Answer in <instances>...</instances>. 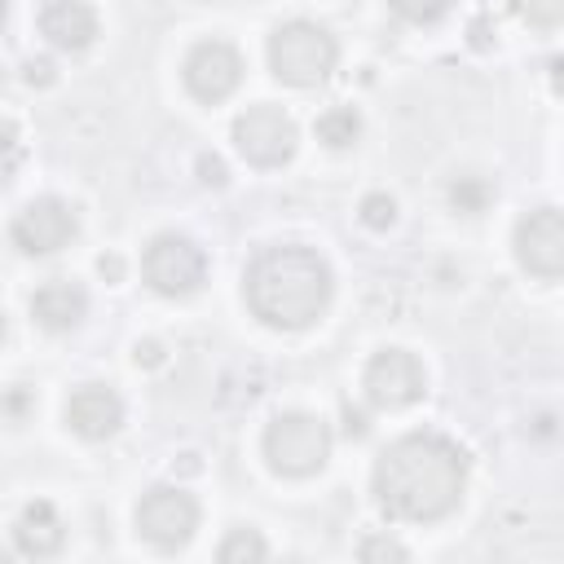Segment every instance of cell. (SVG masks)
I'll return each mask as SVG.
<instances>
[{
  "label": "cell",
  "instance_id": "obj_15",
  "mask_svg": "<svg viewBox=\"0 0 564 564\" xmlns=\"http://www.w3.org/2000/svg\"><path fill=\"white\" fill-rule=\"evenodd\" d=\"M62 538H66V524H62V516L53 511V502H31V507H22V516H18V524H13V542H18L22 555H53V551L62 546Z\"/></svg>",
  "mask_w": 564,
  "mask_h": 564
},
{
  "label": "cell",
  "instance_id": "obj_11",
  "mask_svg": "<svg viewBox=\"0 0 564 564\" xmlns=\"http://www.w3.org/2000/svg\"><path fill=\"white\" fill-rule=\"evenodd\" d=\"M516 260L533 273L555 282L564 273V216L560 207H538L516 225Z\"/></svg>",
  "mask_w": 564,
  "mask_h": 564
},
{
  "label": "cell",
  "instance_id": "obj_17",
  "mask_svg": "<svg viewBox=\"0 0 564 564\" xmlns=\"http://www.w3.org/2000/svg\"><path fill=\"white\" fill-rule=\"evenodd\" d=\"M220 564H247V560H264L269 555V546H264V538L256 533V529H234L225 542H220Z\"/></svg>",
  "mask_w": 564,
  "mask_h": 564
},
{
  "label": "cell",
  "instance_id": "obj_5",
  "mask_svg": "<svg viewBox=\"0 0 564 564\" xmlns=\"http://www.w3.org/2000/svg\"><path fill=\"white\" fill-rule=\"evenodd\" d=\"M141 273H145V282H150L159 295L181 300V295H194V291L203 286V278H207V256H203L185 234H159V238L145 247V256H141Z\"/></svg>",
  "mask_w": 564,
  "mask_h": 564
},
{
  "label": "cell",
  "instance_id": "obj_22",
  "mask_svg": "<svg viewBox=\"0 0 564 564\" xmlns=\"http://www.w3.org/2000/svg\"><path fill=\"white\" fill-rule=\"evenodd\" d=\"M361 560H405V546L392 538H366L361 542Z\"/></svg>",
  "mask_w": 564,
  "mask_h": 564
},
{
  "label": "cell",
  "instance_id": "obj_23",
  "mask_svg": "<svg viewBox=\"0 0 564 564\" xmlns=\"http://www.w3.org/2000/svg\"><path fill=\"white\" fill-rule=\"evenodd\" d=\"M366 427H370V423H366V414L348 405V410H344V432H348V436H366Z\"/></svg>",
  "mask_w": 564,
  "mask_h": 564
},
{
  "label": "cell",
  "instance_id": "obj_19",
  "mask_svg": "<svg viewBox=\"0 0 564 564\" xmlns=\"http://www.w3.org/2000/svg\"><path fill=\"white\" fill-rule=\"evenodd\" d=\"M449 198H454V207H458V212H467V216H471V212H480V207L489 203V185H485L480 176H463V181L449 189Z\"/></svg>",
  "mask_w": 564,
  "mask_h": 564
},
{
  "label": "cell",
  "instance_id": "obj_25",
  "mask_svg": "<svg viewBox=\"0 0 564 564\" xmlns=\"http://www.w3.org/2000/svg\"><path fill=\"white\" fill-rule=\"evenodd\" d=\"M26 79L31 84H48L53 79V66L48 62H26Z\"/></svg>",
  "mask_w": 564,
  "mask_h": 564
},
{
  "label": "cell",
  "instance_id": "obj_21",
  "mask_svg": "<svg viewBox=\"0 0 564 564\" xmlns=\"http://www.w3.org/2000/svg\"><path fill=\"white\" fill-rule=\"evenodd\" d=\"M361 220H366L370 229H388V225L397 220V203H392L388 194H366V198H361Z\"/></svg>",
  "mask_w": 564,
  "mask_h": 564
},
{
  "label": "cell",
  "instance_id": "obj_26",
  "mask_svg": "<svg viewBox=\"0 0 564 564\" xmlns=\"http://www.w3.org/2000/svg\"><path fill=\"white\" fill-rule=\"evenodd\" d=\"M9 176H13V150H4V145H0V189L9 185Z\"/></svg>",
  "mask_w": 564,
  "mask_h": 564
},
{
  "label": "cell",
  "instance_id": "obj_29",
  "mask_svg": "<svg viewBox=\"0 0 564 564\" xmlns=\"http://www.w3.org/2000/svg\"><path fill=\"white\" fill-rule=\"evenodd\" d=\"M4 9H9V4H4V0H0V22H4Z\"/></svg>",
  "mask_w": 564,
  "mask_h": 564
},
{
  "label": "cell",
  "instance_id": "obj_12",
  "mask_svg": "<svg viewBox=\"0 0 564 564\" xmlns=\"http://www.w3.org/2000/svg\"><path fill=\"white\" fill-rule=\"evenodd\" d=\"M66 423H70V432L84 436V441H106V436H115L119 423H123V401H119V392L106 388V383H84V388H75L70 401H66Z\"/></svg>",
  "mask_w": 564,
  "mask_h": 564
},
{
  "label": "cell",
  "instance_id": "obj_27",
  "mask_svg": "<svg viewBox=\"0 0 564 564\" xmlns=\"http://www.w3.org/2000/svg\"><path fill=\"white\" fill-rule=\"evenodd\" d=\"M0 145H4V150H13V145H18V128H13L9 119H0Z\"/></svg>",
  "mask_w": 564,
  "mask_h": 564
},
{
  "label": "cell",
  "instance_id": "obj_24",
  "mask_svg": "<svg viewBox=\"0 0 564 564\" xmlns=\"http://www.w3.org/2000/svg\"><path fill=\"white\" fill-rule=\"evenodd\" d=\"M198 172H203V181H212V185L225 181V163H220V159H198Z\"/></svg>",
  "mask_w": 564,
  "mask_h": 564
},
{
  "label": "cell",
  "instance_id": "obj_2",
  "mask_svg": "<svg viewBox=\"0 0 564 564\" xmlns=\"http://www.w3.org/2000/svg\"><path fill=\"white\" fill-rule=\"evenodd\" d=\"M242 291L251 313L273 326V330H304L313 326L326 304H330V264L313 251V247H264L247 273H242Z\"/></svg>",
  "mask_w": 564,
  "mask_h": 564
},
{
  "label": "cell",
  "instance_id": "obj_6",
  "mask_svg": "<svg viewBox=\"0 0 564 564\" xmlns=\"http://www.w3.org/2000/svg\"><path fill=\"white\" fill-rule=\"evenodd\" d=\"M234 141L242 150L247 163L256 167H282L291 154H295V119L282 110V106H247L238 119H234Z\"/></svg>",
  "mask_w": 564,
  "mask_h": 564
},
{
  "label": "cell",
  "instance_id": "obj_1",
  "mask_svg": "<svg viewBox=\"0 0 564 564\" xmlns=\"http://www.w3.org/2000/svg\"><path fill=\"white\" fill-rule=\"evenodd\" d=\"M375 498L397 520H445L467 489V454L441 432H410L397 436L375 458Z\"/></svg>",
  "mask_w": 564,
  "mask_h": 564
},
{
  "label": "cell",
  "instance_id": "obj_18",
  "mask_svg": "<svg viewBox=\"0 0 564 564\" xmlns=\"http://www.w3.org/2000/svg\"><path fill=\"white\" fill-rule=\"evenodd\" d=\"M511 9H516L529 26H542V31H551V26L564 22V0H511Z\"/></svg>",
  "mask_w": 564,
  "mask_h": 564
},
{
  "label": "cell",
  "instance_id": "obj_30",
  "mask_svg": "<svg viewBox=\"0 0 564 564\" xmlns=\"http://www.w3.org/2000/svg\"><path fill=\"white\" fill-rule=\"evenodd\" d=\"M0 335H4V313H0Z\"/></svg>",
  "mask_w": 564,
  "mask_h": 564
},
{
  "label": "cell",
  "instance_id": "obj_3",
  "mask_svg": "<svg viewBox=\"0 0 564 564\" xmlns=\"http://www.w3.org/2000/svg\"><path fill=\"white\" fill-rule=\"evenodd\" d=\"M339 62V44L326 26L317 22H282L273 35H269V70L291 84V88H313L322 84Z\"/></svg>",
  "mask_w": 564,
  "mask_h": 564
},
{
  "label": "cell",
  "instance_id": "obj_16",
  "mask_svg": "<svg viewBox=\"0 0 564 564\" xmlns=\"http://www.w3.org/2000/svg\"><path fill=\"white\" fill-rule=\"evenodd\" d=\"M317 137H322L330 150H348V145L361 137V119H357V110H348V106L326 110V115L317 119Z\"/></svg>",
  "mask_w": 564,
  "mask_h": 564
},
{
  "label": "cell",
  "instance_id": "obj_20",
  "mask_svg": "<svg viewBox=\"0 0 564 564\" xmlns=\"http://www.w3.org/2000/svg\"><path fill=\"white\" fill-rule=\"evenodd\" d=\"M392 9H397L405 22L427 26V22H436V18L449 13V0H392Z\"/></svg>",
  "mask_w": 564,
  "mask_h": 564
},
{
  "label": "cell",
  "instance_id": "obj_28",
  "mask_svg": "<svg viewBox=\"0 0 564 564\" xmlns=\"http://www.w3.org/2000/svg\"><path fill=\"white\" fill-rule=\"evenodd\" d=\"M101 273H110V278H119V273H123V264H119V260H115V256H110V260H106V256H101Z\"/></svg>",
  "mask_w": 564,
  "mask_h": 564
},
{
  "label": "cell",
  "instance_id": "obj_14",
  "mask_svg": "<svg viewBox=\"0 0 564 564\" xmlns=\"http://www.w3.org/2000/svg\"><path fill=\"white\" fill-rule=\"evenodd\" d=\"M88 313V295L79 282H66V278H53L44 282L35 295H31V317L44 326V330H70L79 326Z\"/></svg>",
  "mask_w": 564,
  "mask_h": 564
},
{
  "label": "cell",
  "instance_id": "obj_10",
  "mask_svg": "<svg viewBox=\"0 0 564 564\" xmlns=\"http://www.w3.org/2000/svg\"><path fill=\"white\" fill-rule=\"evenodd\" d=\"M181 79H185V88H189L198 101L216 106V101H225V97L238 88V79H242V57H238V48L225 44V40H203V44H194V48L185 53Z\"/></svg>",
  "mask_w": 564,
  "mask_h": 564
},
{
  "label": "cell",
  "instance_id": "obj_9",
  "mask_svg": "<svg viewBox=\"0 0 564 564\" xmlns=\"http://www.w3.org/2000/svg\"><path fill=\"white\" fill-rule=\"evenodd\" d=\"M423 388H427V375H423L419 357L405 348H383L366 366V397L379 410H405L423 397Z\"/></svg>",
  "mask_w": 564,
  "mask_h": 564
},
{
  "label": "cell",
  "instance_id": "obj_7",
  "mask_svg": "<svg viewBox=\"0 0 564 564\" xmlns=\"http://www.w3.org/2000/svg\"><path fill=\"white\" fill-rule=\"evenodd\" d=\"M137 529L159 551H181L198 529V502L185 489L159 485L137 502Z\"/></svg>",
  "mask_w": 564,
  "mask_h": 564
},
{
  "label": "cell",
  "instance_id": "obj_13",
  "mask_svg": "<svg viewBox=\"0 0 564 564\" xmlns=\"http://www.w3.org/2000/svg\"><path fill=\"white\" fill-rule=\"evenodd\" d=\"M40 31L53 48L79 53L97 40V13L88 0H44L40 4Z\"/></svg>",
  "mask_w": 564,
  "mask_h": 564
},
{
  "label": "cell",
  "instance_id": "obj_8",
  "mask_svg": "<svg viewBox=\"0 0 564 564\" xmlns=\"http://www.w3.org/2000/svg\"><path fill=\"white\" fill-rule=\"evenodd\" d=\"M75 234H79V216H75V207L62 203V198H31V203L13 216V225H9L13 247L26 251V256H53V251H62Z\"/></svg>",
  "mask_w": 564,
  "mask_h": 564
},
{
  "label": "cell",
  "instance_id": "obj_4",
  "mask_svg": "<svg viewBox=\"0 0 564 564\" xmlns=\"http://www.w3.org/2000/svg\"><path fill=\"white\" fill-rule=\"evenodd\" d=\"M264 458L278 476H313L330 458V427L313 414H278L264 427Z\"/></svg>",
  "mask_w": 564,
  "mask_h": 564
}]
</instances>
